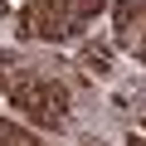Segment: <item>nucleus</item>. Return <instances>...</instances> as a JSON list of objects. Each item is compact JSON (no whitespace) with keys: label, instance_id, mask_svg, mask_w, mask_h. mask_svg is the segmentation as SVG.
Segmentation results:
<instances>
[{"label":"nucleus","instance_id":"f257e3e1","mask_svg":"<svg viewBox=\"0 0 146 146\" xmlns=\"http://www.w3.org/2000/svg\"><path fill=\"white\" fill-rule=\"evenodd\" d=\"M98 10H107V0H25V10L15 20V34L44 39V44H63L73 34H83Z\"/></svg>","mask_w":146,"mask_h":146},{"label":"nucleus","instance_id":"f03ea898","mask_svg":"<svg viewBox=\"0 0 146 146\" xmlns=\"http://www.w3.org/2000/svg\"><path fill=\"white\" fill-rule=\"evenodd\" d=\"M5 98L15 102V112H25L29 122L58 131L68 122V88L54 78V73H39V68H20L10 73V83H5Z\"/></svg>","mask_w":146,"mask_h":146},{"label":"nucleus","instance_id":"7ed1b4c3","mask_svg":"<svg viewBox=\"0 0 146 146\" xmlns=\"http://www.w3.org/2000/svg\"><path fill=\"white\" fill-rule=\"evenodd\" d=\"M112 29H117V44L146 63V0H117L112 5Z\"/></svg>","mask_w":146,"mask_h":146},{"label":"nucleus","instance_id":"20e7f679","mask_svg":"<svg viewBox=\"0 0 146 146\" xmlns=\"http://www.w3.org/2000/svg\"><path fill=\"white\" fill-rule=\"evenodd\" d=\"M107 58H112V49H107V44H83V49H78V63H83L88 73H98V78H102V73L112 68Z\"/></svg>","mask_w":146,"mask_h":146},{"label":"nucleus","instance_id":"39448f33","mask_svg":"<svg viewBox=\"0 0 146 146\" xmlns=\"http://www.w3.org/2000/svg\"><path fill=\"white\" fill-rule=\"evenodd\" d=\"M0 141H5V146H44L34 131H25V127H15V122H5V127H0Z\"/></svg>","mask_w":146,"mask_h":146},{"label":"nucleus","instance_id":"423d86ee","mask_svg":"<svg viewBox=\"0 0 146 146\" xmlns=\"http://www.w3.org/2000/svg\"><path fill=\"white\" fill-rule=\"evenodd\" d=\"M131 98H136V122L146 127V88H131Z\"/></svg>","mask_w":146,"mask_h":146}]
</instances>
